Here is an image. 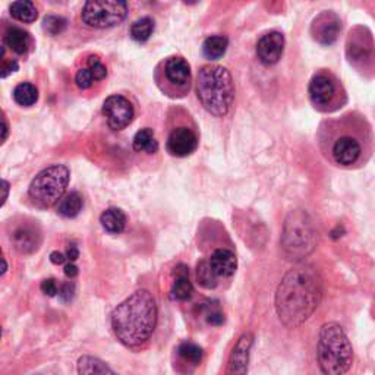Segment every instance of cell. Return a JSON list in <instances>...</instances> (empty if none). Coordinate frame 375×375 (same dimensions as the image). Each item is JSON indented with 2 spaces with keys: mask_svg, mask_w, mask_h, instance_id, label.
<instances>
[{
  "mask_svg": "<svg viewBox=\"0 0 375 375\" xmlns=\"http://www.w3.org/2000/svg\"><path fill=\"white\" fill-rule=\"evenodd\" d=\"M318 145L331 164L343 169L360 168L372 154L371 125L356 112L327 119L318 129Z\"/></svg>",
  "mask_w": 375,
  "mask_h": 375,
  "instance_id": "obj_1",
  "label": "cell"
},
{
  "mask_svg": "<svg viewBox=\"0 0 375 375\" xmlns=\"http://www.w3.org/2000/svg\"><path fill=\"white\" fill-rule=\"evenodd\" d=\"M323 295L321 279L310 266L292 269L276 294V311L280 321L295 328L314 314Z\"/></svg>",
  "mask_w": 375,
  "mask_h": 375,
  "instance_id": "obj_2",
  "label": "cell"
},
{
  "mask_svg": "<svg viewBox=\"0 0 375 375\" xmlns=\"http://www.w3.org/2000/svg\"><path fill=\"white\" fill-rule=\"evenodd\" d=\"M157 324V303L148 290H136L119 303L112 314V328L128 347L144 344Z\"/></svg>",
  "mask_w": 375,
  "mask_h": 375,
  "instance_id": "obj_3",
  "label": "cell"
},
{
  "mask_svg": "<svg viewBox=\"0 0 375 375\" xmlns=\"http://www.w3.org/2000/svg\"><path fill=\"white\" fill-rule=\"evenodd\" d=\"M197 97L208 113L221 118L234 102V82L225 66L205 65L197 77Z\"/></svg>",
  "mask_w": 375,
  "mask_h": 375,
  "instance_id": "obj_4",
  "label": "cell"
},
{
  "mask_svg": "<svg viewBox=\"0 0 375 375\" xmlns=\"http://www.w3.org/2000/svg\"><path fill=\"white\" fill-rule=\"evenodd\" d=\"M318 364L324 375H344L353 362V349L344 330L328 323L321 327L318 339Z\"/></svg>",
  "mask_w": 375,
  "mask_h": 375,
  "instance_id": "obj_5",
  "label": "cell"
},
{
  "mask_svg": "<svg viewBox=\"0 0 375 375\" xmlns=\"http://www.w3.org/2000/svg\"><path fill=\"white\" fill-rule=\"evenodd\" d=\"M71 172L65 164H53L41 170L30 184L29 197L41 210L56 205L67 188Z\"/></svg>",
  "mask_w": 375,
  "mask_h": 375,
  "instance_id": "obj_6",
  "label": "cell"
},
{
  "mask_svg": "<svg viewBox=\"0 0 375 375\" xmlns=\"http://www.w3.org/2000/svg\"><path fill=\"white\" fill-rule=\"evenodd\" d=\"M315 242L317 230L310 216L303 212L292 213L286 220L282 234L285 254L290 260H301L312 253Z\"/></svg>",
  "mask_w": 375,
  "mask_h": 375,
  "instance_id": "obj_7",
  "label": "cell"
},
{
  "mask_svg": "<svg viewBox=\"0 0 375 375\" xmlns=\"http://www.w3.org/2000/svg\"><path fill=\"white\" fill-rule=\"evenodd\" d=\"M154 79L161 93L170 99H182L191 90V66L182 56H169L157 65Z\"/></svg>",
  "mask_w": 375,
  "mask_h": 375,
  "instance_id": "obj_8",
  "label": "cell"
},
{
  "mask_svg": "<svg viewBox=\"0 0 375 375\" xmlns=\"http://www.w3.org/2000/svg\"><path fill=\"white\" fill-rule=\"evenodd\" d=\"M308 93L312 106L323 113L337 112L347 102L342 81L328 71H319L312 77Z\"/></svg>",
  "mask_w": 375,
  "mask_h": 375,
  "instance_id": "obj_9",
  "label": "cell"
},
{
  "mask_svg": "<svg viewBox=\"0 0 375 375\" xmlns=\"http://www.w3.org/2000/svg\"><path fill=\"white\" fill-rule=\"evenodd\" d=\"M127 17L128 3L122 0H90L81 9L82 21L95 30L120 25Z\"/></svg>",
  "mask_w": 375,
  "mask_h": 375,
  "instance_id": "obj_10",
  "label": "cell"
},
{
  "mask_svg": "<svg viewBox=\"0 0 375 375\" xmlns=\"http://www.w3.org/2000/svg\"><path fill=\"white\" fill-rule=\"evenodd\" d=\"M198 134L196 128L188 123H176L170 128L168 141H166V150L173 157H188L198 147Z\"/></svg>",
  "mask_w": 375,
  "mask_h": 375,
  "instance_id": "obj_11",
  "label": "cell"
},
{
  "mask_svg": "<svg viewBox=\"0 0 375 375\" xmlns=\"http://www.w3.org/2000/svg\"><path fill=\"white\" fill-rule=\"evenodd\" d=\"M103 115L113 131H122L134 120L135 110L132 103L122 94H113L103 103Z\"/></svg>",
  "mask_w": 375,
  "mask_h": 375,
  "instance_id": "obj_12",
  "label": "cell"
},
{
  "mask_svg": "<svg viewBox=\"0 0 375 375\" xmlns=\"http://www.w3.org/2000/svg\"><path fill=\"white\" fill-rule=\"evenodd\" d=\"M342 30V21L335 12H321L312 21L311 33L319 45L330 46L337 40Z\"/></svg>",
  "mask_w": 375,
  "mask_h": 375,
  "instance_id": "obj_13",
  "label": "cell"
},
{
  "mask_svg": "<svg viewBox=\"0 0 375 375\" xmlns=\"http://www.w3.org/2000/svg\"><path fill=\"white\" fill-rule=\"evenodd\" d=\"M254 343V337L249 331L236 342L233 351L230 353L226 374L225 375H246L248 362H249V353H251V347Z\"/></svg>",
  "mask_w": 375,
  "mask_h": 375,
  "instance_id": "obj_14",
  "label": "cell"
},
{
  "mask_svg": "<svg viewBox=\"0 0 375 375\" xmlns=\"http://www.w3.org/2000/svg\"><path fill=\"white\" fill-rule=\"evenodd\" d=\"M347 54H349V61L353 65L362 63L365 59H374L371 34L365 29H356L353 33H351L349 41H347Z\"/></svg>",
  "mask_w": 375,
  "mask_h": 375,
  "instance_id": "obj_15",
  "label": "cell"
},
{
  "mask_svg": "<svg viewBox=\"0 0 375 375\" xmlns=\"http://www.w3.org/2000/svg\"><path fill=\"white\" fill-rule=\"evenodd\" d=\"M285 50V37L279 31H271L262 35L257 45L258 59L264 65H274L282 59Z\"/></svg>",
  "mask_w": 375,
  "mask_h": 375,
  "instance_id": "obj_16",
  "label": "cell"
},
{
  "mask_svg": "<svg viewBox=\"0 0 375 375\" xmlns=\"http://www.w3.org/2000/svg\"><path fill=\"white\" fill-rule=\"evenodd\" d=\"M40 233L34 226L24 225L12 233V242L19 254H31L40 245Z\"/></svg>",
  "mask_w": 375,
  "mask_h": 375,
  "instance_id": "obj_17",
  "label": "cell"
},
{
  "mask_svg": "<svg viewBox=\"0 0 375 375\" xmlns=\"http://www.w3.org/2000/svg\"><path fill=\"white\" fill-rule=\"evenodd\" d=\"M208 262H210V266L217 274V277H230L234 274L236 267H238L236 255L230 251V249L226 248L216 249L212 254L210 260H208Z\"/></svg>",
  "mask_w": 375,
  "mask_h": 375,
  "instance_id": "obj_18",
  "label": "cell"
},
{
  "mask_svg": "<svg viewBox=\"0 0 375 375\" xmlns=\"http://www.w3.org/2000/svg\"><path fill=\"white\" fill-rule=\"evenodd\" d=\"M3 45L12 51L18 54H25L31 47V35L19 26H8L3 34Z\"/></svg>",
  "mask_w": 375,
  "mask_h": 375,
  "instance_id": "obj_19",
  "label": "cell"
},
{
  "mask_svg": "<svg viewBox=\"0 0 375 375\" xmlns=\"http://www.w3.org/2000/svg\"><path fill=\"white\" fill-rule=\"evenodd\" d=\"M100 223L106 232L118 234L122 233L125 230V226H127V216H125L120 208H107L100 217Z\"/></svg>",
  "mask_w": 375,
  "mask_h": 375,
  "instance_id": "obj_20",
  "label": "cell"
},
{
  "mask_svg": "<svg viewBox=\"0 0 375 375\" xmlns=\"http://www.w3.org/2000/svg\"><path fill=\"white\" fill-rule=\"evenodd\" d=\"M78 375H116L102 359L82 356L78 360Z\"/></svg>",
  "mask_w": 375,
  "mask_h": 375,
  "instance_id": "obj_21",
  "label": "cell"
},
{
  "mask_svg": "<svg viewBox=\"0 0 375 375\" xmlns=\"http://www.w3.org/2000/svg\"><path fill=\"white\" fill-rule=\"evenodd\" d=\"M132 147L136 152H147V154H154L159 151V141L151 128H143L138 131L134 136Z\"/></svg>",
  "mask_w": 375,
  "mask_h": 375,
  "instance_id": "obj_22",
  "label": "cell"
},
{
  "mask_svg": "<svg viewBox=\"0 0 375 375\" xmlns=\"http://www.w3.org/2000/svg\"><path fill=\"white\" fill-rule=\"evenodd\" d=\"M12 18H15L17 21L31 24L37 19L38 12L37 8L30 0H18V2H13L9 8Z\"/></svg>",
  "mask_w": 375,
  "mask_h": 375,
  "instance_id": "obj_23",
  "label": "cell"
},
{
  "mask_svg": "<svg viewBox=\"0 0 375 375\" xmlns=\"http://www.w3.org/2000/svg\"><path fill=\"white\" fill-rule=\"evenodd\" d=\"M229 41L223 35H212L208 37L202 45V53L207 59H220L226 53Z\"/></svg>",
  "mask_w": 375,
  "mask_h": 375,
  "instance_id": "obj_24",
  "label": "cell"
},
{
  "mask_svg": "<svg viewBox=\"0 0 375 375\" xmlns=\"http://www.w3.org/2000/svg\"><path fill=\"white\" fill-rule=\"evenodd\" d=\"M13 100L24 107L34 106L38 100V90L31 82H21L13 90Z\"/></svg>",
  "mask_w": 375,
  "mask_h": 375,
  "instance_id": "obj_25",
  "label": "cell"
},
{
  "mask_svg": "<svg viewBox=\"0 0 375 375\" xmlns=\"http://www.w3.org/2000/svg\"><path fill=\"white\" fill-rule=\"evenodd\" d=\"M152 33H154V21L150 17H143L131 25V37L138 43H145Z\"/></svg>",
  "mask_w": 375,
  "mask_h": 375,
  "instance_id": "obj_26",
  "label": "cell"
},
{
  "mask_svg": "<svg viewBox=\"0 0 375 375\" xmlns=\"http://www.w3.org/2000/svg\"><path fill=\"white\" fill-rule=\"evenodd\" d=\"M81 208H82V197L79 196L78 192H71V193H67V196L61 201V204L58 207V213L62 217L74 218L79 214Z\"/></svg>",
  "mask_w": 375,
  "mask_h": 375,
  "instance_id": "obj_27",
  "label": "cell"
},
{
  "mask_svg": "<svg viewBox=\"0 0 375 375\" xmlns=\"http://www.w3.org/2000/svg\"><path fill=\"white\" fill-rule=\"evenodd\" d=\"M172 298L176 301H188L193 294V286L188 276H179L172 286Z\"/></svg>",
  "mask_w": 375,
  "mask_h": 375,
  "instance_id": "obj_28",
  "label": "cell"
},
{
  "mask_svg": "<svg viewBox=\"0 0 375 375\" xmlns=\"http://www.w3.org/2000/svg\"><path fill=\"white\" fill-rule=\"evenodd\" d=\"M177 353L186 364H191V365H198L202 360V349L196 343L186 342L184 344H180Z\"/></svg>",
  "mask_w": 375,
  "mask_h": 375,
  "instance_id": "obj_29",
  "label": "cell"
},
{
  "mask_svg": "<svg viewBox=\"0 0 375 375\" xmlns=\"http://www.w3.org/2000/svg\"><path fill=\"white\" fill-rule=\"evenodd\" d=\"M198 283L205 289H214L217 286V274L212 269L210 262L201 261L197 267Z\"/></svg>",
  "mask_w": 375,
  "mask_h": 375,
  "instance_id": "obj_30",
  "label": "cell"
},
{
  "mask_svg": "<svg viewBox=\"0 0 375 375\" xmlns=\"http://www.w3.org/2000/svg\"><path fill=\"white\" fill-rule=\"evenodd\" d=\"M66 19L58 15H49L45 18L43 21V30L49 34V35H59L66 30Z\"/></svg>",
  "mask_w": 375,
  "mask_h": 375,
  "instance_id": "obj_31",
  "label": "cell"
},
{
  "mask_svg": "<svg viewBox=\"0 0 375 375\" xmlns=\"http://www.w3.org/2000/svg\"><path fill=\"white\" fill-rule=\"evenodd\" d=\"M87 67L91 71L95 81H103L107 77V67L97 54H90L87 59Z\"/></svg>",
  "mask_w": 375,
  "mask_h": 375,
  "instance_id": "obj_32",
  "label": "cell"
},
{
  "mask_svg": "<svg viewBox=\"0 0 375 375\" xmlns=\"http://www.w3.org/2000/svg\"><path fill=\"white\" fill-rule=\"evenodd\" d=\"M94 77L88 67H81L75 75V84L79 90H88L94 84Z\"/></svg>",
  "mask_w": 375,
  "mask_h": 375,
  "instance_id": "obj_33",
  "label": "cell"
},
{
  "mask_svg": "<svg viewBox=\"0 0 375 375\" xmlns=\"http://www.w3.org/2000/svg\"><path fill=\"white\" fill-rule=\"evenodd\" d=\"M41 292H43L45 295L47 296H54L58 294V285H56V280L54 279H46L41 282Z\"/></svg>",
  "mask_w": 375,
  "mask_h": 375,
  "instance_id": "obj_34",
  "label": "cell"
},
{
  "mask_svg": "<svg viewBox=\"0 0 375 375\" xmlns=\"http://www.w3.org/2000/svg\"><path fill=\"white\" fill-rule=\"evenodd\" d=\"M74 292L75 286L72 283H63L59 289V296L63 302H71L74 298Z\"/></svg>",
  "mask_w": 375,
  "mask_h": 375,
  "instance_id": "obj_35",
  "label": "cell"
},
{
  "mask_svg": "<svg viewBox=\"0 0 375 375\" xmlns=\"http://www.w3.org/2000/svg\"><path fill=\"white\" fill-rule=\"evenodd\" d=\"M207 321H208V324H212V326H221L225 323V315L221 314L220 311H212V312H208V315H207Z\"/></svg>",
  "mask_w": 375,
  "mask_h": 375,
  "instance_id": "obj_36",
  "label": "cell"
},
{
  "mask_svg": "<svg viewBox=\"0 0 375 375\" xmlns=\"http://www.w3.org/2000/svg\"><path fill=\"white\" fill-rule=\"evenodd\" d=\"M18 71L17 61H2V78H6L9 74Z\"/></svg>",
  "mask_w": 375,
  "mask_h": 375,
  "instance_id": "obj_37",
  "label": "cell"
},
{
  "mask_svg": "<svg viewBox=\"0 0 375 375\" xmlns=\"http://www.w3.org/2000/svg\"><path fill=\"white\" fill-rule=\"evenodd\" d=\"M67 257H65L62 253H58V251H54L50 254V261L53 264H63L66 261Z\"/></svg>",
  "mask_w": 375,
  "mask_h": 375,
  "instance_id": "obj_38",
  "label": "cell"
},
{
  "mask_svg": "<svg viewBox=\"0 0 375 375\" xmlns=\"http://www.w3.org/2000/svg\"><path fill=\"white\" fill-rule=\"evenodd\" d=\"M65 274L67 277H71V279H72V277H75L78 274V269H77L75 264H72V262L66 264V266H65Z\"/></svg>",
  "mask_w": 375,
  "mask_h": 375,
  "instance_id": "obj_39",
  "label": "cell"
},
{
  "mask_svg": "<svg viewBox=\"0 0 375 375\" xmlns=\"http://www.w3.org/2000/svg\"><path fill=\"white\" fill-rule=\"evenodd\" d=\"M79 253H78V248L75 245H69L67 246V260H71V261H75L78 258Z\"/></svg>",
  "mask_w": 375,
  "mask_h": 375,
  "instance_id": "obj_40",
  "label": "cell"
},
{
  "mask_svg": "<svg viewBox=\"0 0 375 375\" xmlns=\"http://www.w3.org/2000/svg\"><path fill=\"white\" fill-rule=\"evenodd\" d=\"M8 132H9V127H8V122H6V118L5 115L2 116V143L6 141L8 138Z\"/></svg>",
  "mask_w": 375,
  "mask_h": 375,
  "instance_id": "obj_41",
  "label": "cell"
},
{
  "mask_svg": "<svg viewBox=\"0 0 375 375\" xmlns=\"http://www.w3.org/2000/svg\"><path fill=\"white\" fill-rule=\"evenodd\" d=\"M8 192H9V184L6 180H3V198H2V205L5 204V201L8 200Z\"/></svg>",
  "mask_w": 375,
  "mask_h": 375,
  "instance_id": "obj_42",
  "label": "cell"
}]
</instances>
